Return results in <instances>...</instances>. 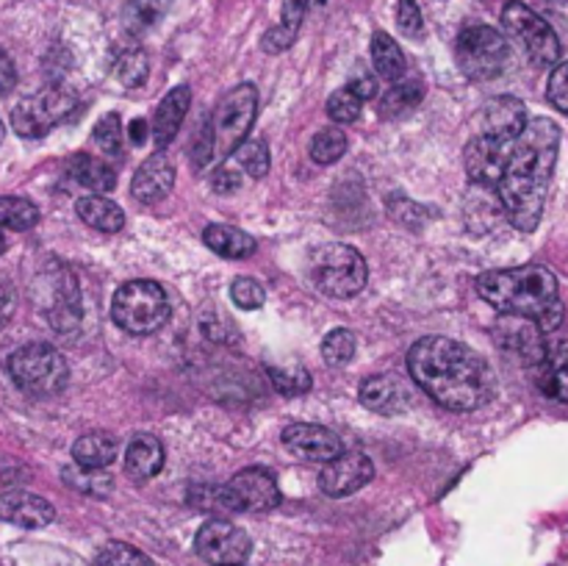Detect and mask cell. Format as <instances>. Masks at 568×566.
<instances>
[{
  "label": "cell",
  "mask_w": 568,
  "mask_h": 566,
  "mask_svg": "<svg viewBox=\"0 0 568 566\" xmlns=\"http://www.w3.org/2000/svg\"><path fill=\"white\" fill-rule=\"evenodd\" d=\"M408 370L414 381L449 411H475L494 394L488 361L455 338H419L408 353Z\"/></svg>",
  "instance_id": "6da1fadb"
},
{
  "label": "cell",
  "mask_w": 568,
  "mask_h": 566,
  "mask_svg": "<svg viewBox=\"0 0 568 566\" xmlns=\"http://www.w3.org/2000/svg\"><path fill=\"white\" fill-rule=\"evenodd\" d=\"M558 148L560 128L547 117H536L527 122L521 137L514 142V153L505 166L503 181L497 183V192L505 214L519 231L530 233L541 222Z\"/></svg>",
  "instance_id": "7a4b0ae2"
},
{
  "label": "cell",
  "mask_w": 568,
  "mask_h": 566,
  "mask_svg": "<svg viewBox=\"0 0 568 566\" xmlns=\"http://www.w3.org/2000/svg\"><path fill=\"white\" fill-rule=\"evenodd\" d=\"M477 292L499 314L530 320L541 331H555L564 322L558 277L541 264L486 272L477 277Z\"/></svg>",
  "instance_id": "3957f363"
},
{
  "label": "cell",
  "mask_w": 568,
  "mask_h": 566,
  "mask_svg": "<svg viewBox=\"0 0 568 566\" xmlns=\"http://www.w3.org/2000/svg\"><path fill=\"white\" fill-rule=\"evenodd\" d=\"M255 114H258V89L253 83H239L214 109L203 139L194 148V164L203 166L211 159H227L233 150L242 148Z\"/></svg>",
  "instance_id": "277c9868"
},
{
  "label": "cell",
  "mask_w": 568,
  "mask_h": 566,
  "mask_svg": "<svg viewBox=\"0 0 568 566\" xmlns=\"http://www.w3.org/2000/svg\"><path fill=\"white\" fill-rule=\"evenodd\" d=\"M111 320L133 336H148L170 320V297L155 281L122 283L111 300Z\"/></svg>",
  "instance_id": "5b68a950"
},
{
  "label": "cell",
  "mask_w": 568,
  "mask_h": 566,
  "mask_svg": "<svg viewBox=\"0 0 568 566\" xmlns=\"http://www.w3.org/2000/svg\"><path fill=\"white\" fill-rule=\"evenodd\" d=\"M311 277H314V286L320 289L327 297H353L361 289L366 286V270L364 255L358 253L349 244H322L320 250H314L311 255Z\"/></svg>",
  "instance_id": "8992f818"
},
{
  "label": "cell",
  "mask_w": 568,
  "mask_h": 566,
  "mask_svg": "<svg viewBox=\"0 0 568 566\" xmlns=\"http://www.w3.org/2000/svg\"><path fill=\"white\" fill-rule=\"evenodd\" d=\"M9 372L17 386L37 397L59 394L67 386V361L50 344H26L9 358Z\"/></svg>",
  "instance_id": "52a82bcc"
},
{
  "label": "cell",
  "mask_w": 568,
  "mask_h": 566,
  "mask_svg": "<svg viewBox=\"0 0 568 566\" xmlns=\"http://www.w3.org/2000/svg\"><path fill=\"white\" fill-rule=\"evenodd\" d=\"M508 39L491 26H471L458 37V64L475 81H491L508 67Z\"/></svg>",
  "instance_id": "ba28073f"
},
{
  "label": "cell",
  "mask_w": 568,
  "mask_h": 566,
  "mask_svg": "<svg viewBox=\"0 0 568 566\" xmlns=\"http://www.w3.org/2000/svg\"><path fill=\"white\" fill-rule=\"evenodd\" d=\"M503 26L508 28L510 37L525 48V53L530 55L532 64L549 67L560 59V39L552 31L547 20L541 14L530 9V6L519 3V0H510L503 9Z\"/></svg>",
  "instance_id": "9c48e42d"
},
{
  "label": "cell",
  "mask_w": 568,
  "mask_h": 566,
  "mask_svg": "<svg viewBox=\"0 0 568 566\" xmlns=\"http://www.w3.org/2000/svg\"><path fill=\"white\" fill-rule=\"evenodd\" d=\"M75 94L67 92L61 87H48L42 92L31 94V98L22 100L14 111H11V128H14L20 137L37 139L44 137L53 125H59L61 120L75 111Z\"/></svg>",
  "instance_id": "30bf717a"
},
{
  "label": "cell",
  "mask_w": 568,
  "mask_h": 566,
  "mask_svg": "<svg viewBox=\"0 0 568 566\" xmlns=\"http://www.w3.org/2000/svg\"><path fill=\"white\" fill-rule=\"evenodd\" d=\"M194 549L203 560L211 566H227V564H244L253 553V542L242 527H236L227 519H211L205 522L194 538Z\"/></svg>",
  "instance_id": "8fae6325"
},
{
  "label": "cell",
  "mask_w": 568,
  "mask_h": 566,
  "mask_svg": "<svg viewBox=\"0 0 568 566\" xmlns=\"http://www.w3.org/2000/svg\"><path fill=\"white\" fill-rule=\"evenodd\" d=\"M225 488L231 508L242 511V514H261V511H272L281 505V488H277L275 475L258 469V466L233 475Z\"/></svg>",
  "instance_id": "7c38bea8"
},
{
  "label": "cell",
  "mask_w": 568,
  "mask_h": 566,
  "mask_svg": "<svg viewBox=\"0 0 568 566\" xmlns=\"http://www.w3.org/2000/svg\"><path fill=\"white\" fill-rule=\"evenodd\" d=\"M510 153H514V142L497 139L491 137V133H483V137L471 139L469 148H466V172H469L471 181L480 183V186H497V183L503 181Z\"/></svg>",
  "instance_id": "4fadbf2b"
},
{
  "label": "cell",
  "mask_w": 568,
  "mask_h": 566,
  "mask_svg": "<svg viewBox=\"0 0 568 566\" xmlns=\"http://www.w3.org/2000/svg\"><path fill=\"white\" fill-rule=\"evenodd\" d=\"M375 477V464L361 449H347L331 464H325L320 475V488L327 497H347V494L358 492L366 483Z\"/></svg>",
  "instance_id": "5bb4252c"
},
{
  "label": "cell",
  "mask_w": 568,
  "mask_h": 566,
  "mask_svg": "<svg viewBox=\"0 0 568 566\" xmlns=\"http://www.w3.org/2000/svg\"><path fill=\"white\" fill-rule=\"evenodd\" d=\"M48 322L59 333H70L81 325V292L67 266H53L50 277V303L44 305Z\"/></svg>",
  "instance_id": "9a60e30c"
},
{
  "label": "cell",
  "mask_w": 568,
  "mask_h": 566,
  "mask_svg": "<svg viewBox=\"0 0 568 566\" xmlns=\"http://www.w3.org/2000/svg\"><path fill=\"white\" fill-rule=\"evenodd\" d=\"M283 444L300 461H325V464H331L333 458L344 453L342 438L336 433L322 425H305V422L288 425L283 431Z\"/></svg>",
  "instance_id": "2e32d148"
},
{
  "label": "cell",
  "mask_w": 568,
  "mask_h": 566,
  "mask_svg": "<svg viewBox=\"0 0 568 566\" xmlns=\"http://www.w3.org/2000/svg\"><path fill=\"white\" fill-rule=\"evenodd\" d=\"M55 516L53 505L44 497L31 492H6L0 494V519L9 522V525L26 527V530H37V527L50 525Z\"/></svg>",
  "instance_id": "e0dca14e"
},
{
  "label": "cell",
  "mask_w": 568,
  "mask_h": 566,
  "mask_svg": "<svg viewBox=\"0 0 568 566\" xmlns=\"http://www.w3.org/2000/svg\"><path fill=\"white\" fill-rule=\"evenodd\" d=\"M172 186H175V166L164 153H153L133 175L131 194L139 203L153 205L164 200L172 192Z\"/></svg>",
  "instance_id": "ac0fdd59"
},
{
  "label": "cell",
  "mask_w": 568,
  "mask_h": 566,
  "mask_svg": "<svg viewBox=\"0 0 568 566\" xmlns=\"http://www.w3.org/2000/svg\"><path fill=\"white\" fill-rule=\"evenodd\" d=\"M358 397L366 408L383 416L403 414V411L408 408V392H405L403 383L392 375L366 377V381L361 383Z\"/></svg>",
  "instance_id": "d6986e66"
},
{
  "label": "cell",
  "mask_w": 568,
  "mask_h": 566,
  "mask_svg": "<svg viewBox=\"0 0 568 566\" xmlns=\"http://www.w3.org/2000/svg\"><path fill=\"white\" fill-rule=\"evenodd\" d=\"M527 109L519 98H508V94H499L491 98L486 105V133L497 139H508L516 142L521 137V131L527 128Z\"/></svg>",
  "instance_id": "ffe728a7"
},
{
  "label": "cell",
  "mask_w": 568,
  "mask_h": 566,
  "mask_svg": "<svg viewBox=\"0 0 568 566\" xmlns=\"http://www.w3.org/2000/svg\"><path fill=\"white\" fill-rule=\"evenodd\" d=\"M189 103H192V89L189 87H175L172 92H166V98L161 100L153 117L155 148H166L175 139L178 128H181L183 117L189 111Z\"/></svg>",
  "instance_id": "44dd1931"
},
{
  "label": "cell",
  "mask_w": 568,
  "mask_h": 566,
  "mask_svg": "<svg viewBox=\"0 0 568 566\" xmlns=\"http://www.w3.org/2000/svg\"><path fill=\"white\" fill-rule=\"evenodd\" d=\"M164 466V447L155 436L150 433H139L131 438L125 453V472L133 481H150L155 477Z\"/></svg>",
  "instance_id": "7402d4cb"
},
{
  "label": "cell",
  "mask_w": 568,
  "mask_h": 566,
  "mask_svg": "<svg viewBox=\"0 0 568 566\" xmlns=\"http://www.w3.org/2000/svg\"><path fill=\"white\" fill-rule=\"evenodd\" d=\"M538 386L547 397L568 403V338L555 347H547L541 370H538Z\"/></svg>",
  "instance_id": "603a6c76"
},
{
  "label": "cell",
  "mask_w": 568,
  "mask_h": 566,
  "mask_svg": "<svg viewBox=\"0 0 568 566\" xmlns=\"http://www.w3.org/2000/svg\"><path fill=\"white\" fill-rule=\"evenodd\" d=\"M75 211L89 228L100 233H116L125 228V214H122L120 205L109 198H100V194H87V198L78 200Z\"/></svg>",
  "instance_id": "cb8c5ba5"
},
{
  "label": "cell",
  "mask_w": 568,
  "mask_h": 566,
  "mask_svg": "<svg viewBox=\"0 0 568 566\" xmlns=\"http://www.w3.org/2000/svg\"><path fill=\"white\" fill-rule=\"evenodd\" d=\"M203 242L222 259H250L255 253V239L233 225H209Z\"/></svg>",
  "instance_id": "d4e9b609"
},
{
  "label": "cell",
  "mask_w": 568,
  "mask_h": 566,
  "mask_svg": "<svg viewBox=\"0 0 568 566\" xmlns=\"http://www.w3.org/2000/svg\"><path fill=\"white\" fill-rule=\"evenodd\" d=\"M72 458L81 466L105 469V466L116 458V438L105 431L83 433V436L72 444Z\"/></svg>",
  "instance_id": "484cf974"
},
{
  "label": "cell",
  "mask_w": 568,
  "mask_h": 566,
  "mask_svg": "<svg viewBox=\"0 0 568 566\" xmlns=\"http://www.w3.org/2000/svg\"><path fill=\"white\" fill-rule=\"evenodd\" d=\"M70 175L75 178L81 186L92 189V192H111L116 186V175L103 159L89 153H78L70 159Z\"/></svg>",
  "instance_id": "4316f807"
},
{
  "label": "cell",
  "mask_w": 568,
  "mask_h": 566,
  "mask_svg": "<svg viewBox=\"0 0 568 566\" xmlns=\"http://www.w3.org/2000/svg\"><path fill=\"white\" fill-rule=\"evenodd\" d=\"M61 481L70 488H75V492L87 494V497H109L111 488H114V481H111L109 472L81 466L78 461H72V464H67L61 469Z\"/></svg>",
  "instance_id": "83f0119b"
},
{
  "label": "cell",
  "mask_w": 568,
  "mask_h": 566,
  "mask_svg": "<svg viewBox=\"0 0 568 566\" xmlns=\"http://www.w3.org/2000/svg\"><path fill=\"white\" fill-rule=\"evenodd\" d=\"M372 61H375L377 75L386 81H399L405 72V53L386 31H377L372 37Z\"/></svg>",
  "instance_id": "f1b7e54d"
},
{
  "label": "cell",
  "mask_w": 568,
  "mask_h": 566,
  "mask_svg": "<svg viewBox=\"0 0 568 566\" xmlns=\"http://www.w3.org/2000/svg\"><path fill=\"white\" fill-rule=\"evenodd\" d=\"M172 0H131L125 6V14H122V22L131 33H144L153 26H159L161 17L170 11Z\"/></svg>",
  "instance_id": "f546056e"
},
{
  "label": "cell",
  "mask_w": 568,
  "mask_h": 566,
  "mask_svg": "<svg viewBox=\"0 0 568 566\" xmlns=\"http://www.w3.org/2000/svg\"><path fill=\"white\" fill-rule=\"evenodd\" d=\"M39 222V209L26 198H14V194H6L0 198V228H9V231H31Z\"/></svg>",
  "instance_id": "4dcf8cb0"
},
{
  "label": "cell",
  "mask_w": 568,
  "mask_h": 566,
  "mask_svg": "<svg viewBox=\"0 0 568 566\" xmlns=\"http://www.w3.org/2000/svg\"><path fill=\"white\" fill-rule=\"evenodd\" d=\"M148 72H150V61H148V53H144V50H139V48L125 50V53L116 59L114 75L122 87H131V89L142 87V83L148 81Z\"/></svg>",
  "instance_id": "1f68e13d"
},
{
  "label": "cell",
  "mask_w": 568,
  "mask_h": 566,
  "mask_svg": "<svg viewBox=\"0 0 568 566\" xmlns=\"http://www.w3.org/2000/svg\"><path fill=\"white\" fill-rule=\"evenodd\" d=\"M344 153H347V137H344V131H338V128H325V131L316 133L314 142H311V159H314L316 164H333V161L342 159Z\"/></svg>",
  "instance_id": "d6a6232c"
},
{
  "label": "cell",
  "mask_w": 568,
  "mask_h": 566,
  "mask_svg": "<svg viewBox=\"0 0 568 566\" xmlns=\"http://www.w3.org/2000/svg\"><path fill=\"white\" fill-rule=\"evenodd\" d=\"M353 355H355L353 331H347V327H336V331L327 333L325 342H322V358H325V364L344 366L353 361Z\"/></svg>",
  "instance_id": "836d02e7"
},
{
  "label": "cell",
  "mask_w": 568,
  "mask_h": 566,
  "mask_svg": "<svg viewBox=\"0 0 568 566\" xmlns=\"http://www.w3.org/2000/svg\"><path fill=\"white\" fill-rule=\"evenodd\" d=\"M422 92H425V89H422V81L397 83V87L383 98V114L386 117L405 114V111H410L416 103H419Z\"/></svg>",
  "instance_id": "e575fe53"
},
{
  "label": "cell",
  "mask_w": 568,
  "mask_h": 566,
  "mask_svg": "<svg viewBox=\"0 0 568 566\" xmlns=\"http://www.w3.org/2000/svg\"><path fill=\"white\" fill-rule=\"evenodd\" d=\"M100 566H153V560L142 549L125 542H109L98 555Z\"/></svg>",
  "instance_id": "d590c367"
},
{
  "label": "cell",
  "mask_w": 568,
  "mask_h": 566,
  "mask_svg": "<svg viewBox=\"0 0 568 566\" xmlns=\"http://www.w3.org/2000/svg\"><path fill=\"white\" fill-rule=\"evenodd\" d=\"M361 109H364V98L355 94L349 87L338 89V92H333L331 100H327V114L336 122H355L361 117Z\"/></svg>",
  "instance_id": "8d00e7d4"
},
{
  "label": "cell",
  "mask_w": 568,
  "mask_h": 566,
  "mask_svg": "<svg viewBox=\"0 0 568 566\" xmlns=\"http://www.w3.org/2000/svg\"><path fill=\"white\" fill-rule=\"evenodd\" d=\"M189 503L200 511H211V514H231V499H227L225 486H197L189 494Z\"/></svg>",
  "instance_id": "74e56055"
},
{
  "label": "cell",
  "mask_w": 568,
  "mask_h": 566,
  "mask_svg": "<svg viewBox=\"0 0 568 566\" xmlns=\"http://www.w3.org/2000/svg\"><path fill=\"white\" fill-rule=\"evenodd\" d=\"M239 161H242L244 172H250L253 178H264L270 172V150L266 142L261 139H250L239 148Z\"/></svg>",
  "instance_id": "f35d334b"
},
{
  "label": "cell",
  "mask_w": 568,
  "mask_h": 566,
  "mask_svg": "<svg viewBox=\"0 0 568 566\" xmlns=\"http://www.w3.org/2000/svg\"><path fill=\"white\" fill-rule=\"evenodd\" d=\"M231 297H233V303L239 305V309L255 311V309H261V305H264L266 289L261 286L255 277H236V281L231 283Z\"/></svg>",
  "instance_id": "ab89813d"
},
{
  "label": "cell",
  "mask_w": 568,
  "mask_h": 566,
  "mask_svg": "<svg viewBox=\"0 0 568 566\" xmlns=\"http://www.w3.org/2000/svg\"><path fill=\"white\" fill-rule=\"evenodd\" d=\"M94 142L103 153L116 155L122 148V125H120V117L116 114H105L100 117L98 125H94Z\"/></svg>",
  "instance_id": "60d3db41"
},
{
  "label": "cell",
  "mask_w": 568,
  "mask_h": 566,
  "mask_svg": "<svg viewBox=\"0 0 568 566\" xmlns=\"http://www.w3.org/2000/svg\"><path fill=\"white\" fill-rule=\"evenodd\" d=\"M270 377L281 394H303L311 388V375L303 370H281V366H270Z\"/></svg>",
  "instance_id": "b9f144b4"
},
{
  "label": "cell",
  "mask_w": 568,
  "mask_h": 566,
  "mask_svg": "<svg viewBox=\"0 0 568 566\" xmlns=\"http://www.w3.org/2000/svg\"><path fill=\"white\" fill-rule=\"evenodd\" d=\"M547 98L555 109L566 111L568 114V61L558 64L549 75V87H547Z\"/></svg>",
  "instance_id": "7bdbcfd3"
},
{
  "label": "cell",
  "mask_w": 568,
  "mask_h": 566,
  "mask_svg": "<svg viewBox=\"0 0 568 566\" xmlns=\"http://www.w3.org/2000/svg\"><path fill=\"white\" fill-rule=\"evenodd\" d=\"M397 22L408 37H416L422 31V9H419V0H399L397 3Z\"/></svg>",
  "instance_id": "ee69618b"
},
{
  "label": "cell",
  "mask_w": 568,
  "mask_h": 566,
  "mask_svg": "<svg viewBox=\"0 0 568 566\" xmlns=\"http://www.w3.org/2000/svg\"><path fill=\"white\" fill-rule=\"evenodd\" d=\"M305 11H308V0H283V28H288L292 33L300 31L305 20Z\"/></svg>",
  "instance_id": "f6af8a7d"
},
{
  "label": "cell",
  "mask_w": 568,
  "mask_h": 566,
  "mask_svg": "<svg viewBox=\"0 0 568 566\" xmlns=\"http://www.w3.org/2000/svg\"><path fill=\"white\" fill-rule=\"evenodd\" d=\"M211 189L220 194H233L236 189H242V175L227 170V166H222V170H216L214 175H211Z\"/></svg>",
  "instance_id": "bcb514c9"
},
{
  "label": "cell",
  "mask_w": 568,
  "mask_h": 566,
  "mask_svg": "<svg viewBox=\"0 0 568 566\" xmlns=\"http://www.w3.org/2000/svg\"><path fill=\"white\" fill-rule=\"evenodd\" d=\"M17 309V292L11 283H0V331L9 325V320L14 316Z\"/></svg>",
  "instance_id": "7dc6e473"
},
{
  "label": "cell",
  "mask_w": 568,
  "mask_h": 566,
  "mask_svg": "<svg viewBox=\"0 0 568 566\" xmlns=\"http://www.w3.org/2000/svg\"><path fill=\"white\" fill-rule=\"evenodd\" d=\"M14 83H17L14 61H11V55L6 53V50H0V100L14 89Z\"/></svg>",
  "instance_id": "c3c4849f"
},
{
  "label": "cell",
  "mask_w": 568,
  "mask_h": 566,
  "mask_svg": "<svg viewBox=\"0 0 568 566\" xmlns=\"http://www.w3.org/2000/svg\"><path fill=\"white\" fill-rule=\"evenodd\" d=\"M294 37H297V33H292L288 28H283V26H277L264 37V48L270 50V53H281V50H286L288 44L294 42Z\"/></svg>",
  "instance_id": "681fc988"
},
{
  "label": "cell",
  "mask_w": 568,
  "mask_h": 566,
  "mask_svg": "<svg viewBox=\"0 0 568 566\" xmlns=\"http://www.w3.org/2000/svg\"><path fill=\"white\" fill-rule=\"evenodd\" d=\"M39 566H89V564L78 558V555L64 553V549H44Z\"/></svg>",
  "instance_id": "f907efd6"
},
{
  "label": "cell",
  "mask_w": 568,
  "mask_h": 566,
  "mask_svg": "<svg viewBox=\"0 0 568 566\" xmlns=\"http://www.w3.org/2000/svg\"><path fill=\"white\" fill-rule=\"evenodd\" d=\"M349 89H353L355 94H361L364 100L375 98V94H377V83H375V78H372V75L353 78V81H349Z\"/></svg>",
  "instance_id": "816d5d0a"
},
{
  "label": "cell",
  "mask_w": 568,
  "mask_h": 566,
  "mask_svg": "<svg viewBox=\"0 0 568 566\" xmlns=\"http://www.w3.org/2000/svg\"><path fill=\"white\" fill-rule=\"evenodd\" d=\"M148 133H153V131H148V122L144 120H133L131 128H128V137H131L133 144H144Z\"/></svg>",
  "instance_id": "f5cc1de1"
},
{
  "label": "cell",
  "mask_w": 568,
  "mask_h": 566,
  "mask_svg": "<svg viewBox=\"0 0 568 566\" xmlns=\"http://www.w3.org/2000/svg\"><path fill=\"white\" fill-rule=\"evenodd\" d=\"M6 244H9V242H6V233H3V231H0V255H3V253H6Z\"/></svg>",
  "instance_id": "db71d44e"
},
{
  "label": "cell",
  "mask_w": 568,
  "mask_h": 566,
  "mask_svg": "<svg viewBox=\"0 0 568 566\" xmlns=\"http://www.w3.org/2000/svg\"><path fill=\"white\" fill-rule=\"evenodd\" d=\"M3 137H6V128H3V122H0V142H3Z\"/></svg>",
  "instance_id": "11a10c76"
},
{
  "label": "cell",
  "mask_w": 568,
  "mask_h": 566,
  "mask_svg": "<svg viewBox=\"0 0 568 566\" xmlns=\"http://www.w3.org/2000/svg\"><path fill=\"white\" fill-rule=\"evenodd\" d=\"M549 3H566V0H549Z\"/></svg>",
  "instance_id": "9f6ffc18"
},
{
  "label": "cell",
  "mask_w": 568,
  "mask_h": 566,
  "mask_svg": "<svg viewBox=\"0 0 568 566\" xmlns=\"http://www.w3.org/2000/svg\"><path fill=\"white\" fill-rule=\"evenodd\" d=\"M227 566H244V564H227Z\"/></svg>",
  "instance_id": "6f0895ef"
}]
</instances>
